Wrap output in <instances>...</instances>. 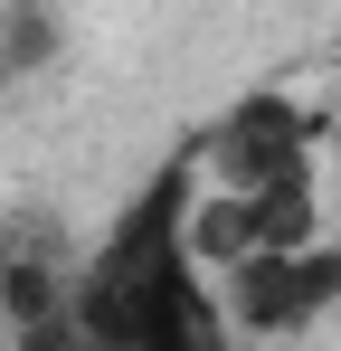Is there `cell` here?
I'll return each instance as SVG.
<instances>
[{
	"label": "cell",
	"instance_id": "cell-1",
	"mask_svg": "<svg viewBox=\"0 0 341 351\" xmlns=\"http://www.w3.org/2000/svg\"><path fill=\"white\" fill-rule=\"evenodd\" d=\"M190 152H199V180H209V190H256V180H275L284 162L323 152V114H313L303 95L256 86V95H237V105H218V114L199 123Z\"/></svg>",
	"mask_w": 341,
	"mask_h": 351
},
{
	"label": "cell",
	"instance_id": "cell-2",
	"mask_svg": "<svg viewBox=\"0 0 341 351\" xmlns=\"http://www.w3.org/2000/svg\"><path fill=\"white\" fill-rule=\"evenodd\" d=\"M66 285H76L66 237H57L48 219H10V228H0V323H10V342H29V351L76 342Z\"/></svg>",
	"mask_w": 341,
	"mask_h": 351
},
{
	"label": "cell",
	"instance_id": "cell-3",
	"mask_svg": "<svg viewBox=\"0 0 341 351\" xmlns=\"http://www.w3.org/2000/svg\"><path fill=\"white\" fill-rule=\"evenodd\" d=\"M247 199H256V247H313V237L332 228V180H323V152L284 162V171L256 180Z\"/></svg>",
	"mask_w": 341,
	"mask_h": 351
},
{
	"label": "cell",
	"instance_id": "cell-4",
	"mask_svg": "<svg viewBox=\"0 0 341 351\" xmlns=\"http://www.w3.org/2000/svg\"><path fill=\"white\" fill-rule=\"evenodd\" d=\"M57 48H66V19H57L48 0H0V86L48 76Z\"/></svg>",
	"mask_w": 341,
	"mask_h": 351
}]
</instances>
